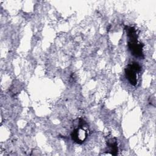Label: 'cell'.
Masks as SVG:
<instances>
[{
  "label": "cell",
  "instance_id": "3",
  "mask_svg": "<svg viewBox=\"0 0 156 156\" xmlns=\"http://www.w3.org/2000/svg\"><path fill=\"white\" fill-rule=\"evenodd\" d=\"M141 68L138 63L133 62L127 65L125 68V76L129 83L135 86L138 82V74L141 71Z\"/></svg>",
  "mask_w": 156,
  "mask_h": 156
},
{
  "label": "cell",
  "instance_id": "4",
  "mask_svg": "<svg viewBox=\"0 0 156 156\" xmlns=\"http://www.w3.org/2000/svg\"><path fill=\"white\" fill-rule=\"evenodd\" d=\"M107 145L109 148V152L112 155H116L118 154V148L117 145V140L116 138L113 136L108 137L107 140Z\"/></svg>",
  "mask_w": 156,
  "mask_h": 156
},
{
  "label": "cell",
  "instance_id": "1",
  "mask_svg": "<svg viewBox=\"0 0 156 156\" xmlns=\"http://www.w3.org/2000/svg\"><path fill=\"white\" fill-rule=\"evenodd\" d=\"M125 30L128 37L127 46L131 54L138 58H144L143 44L138 40V34L136 29L132 26H126Z\"/></svg>",
  "mask_w": 156,
  "mask_h": 156
},
{
  "label": "cell",
  "instance_id": "2",
  "mask_svg": "<svg viewBox=\"0 0 156 156\" xmlns=\"http://www.w3.org/2000/svg\"><path fill=\"white\" fill-rule=\"evenodd\" d=\"M85 121L82 118H80L78 127L74 129L71 133L72 140L76 143L82 144L87 138L88 132L87 127H85Z\"/></svg>",
  "mask_w": 156,
  "mask_h": 156
}]
</instances>
